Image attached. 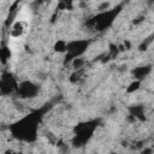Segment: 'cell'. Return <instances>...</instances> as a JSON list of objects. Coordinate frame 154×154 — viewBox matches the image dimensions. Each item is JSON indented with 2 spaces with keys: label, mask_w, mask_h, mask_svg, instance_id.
Segmentation results:
<instances>
[{
  "label": "cell",
  "mask_w": 154,
  "mask_h": 154,
  "mask_svg": "<svg viewBox=\"0 0 154 154\" xmlns=\"http://www.w3.org/2000/svg\"><path fill=\"white\" fill-rule=\"evenodd\" d=\"M25 29H26V23L23 19H17L11 26V37L16 38V40L20 38L23 36Z\"/></svg>",
  "instance_id": "obj_1"
},
{
  "label": "cell",
  "mask_w": 154,
  "mask_h": 154,
  "mask_svg": "<svg viewBox=\"0 0 154 154\" xmlns=\"http://www.w3.org/2000/svg\"><path fill=\"white\" fill-rule=\"evenodd\" d=\"M36 90H37L36 87L34 84L29 83V82H25V83H23L20 85V93L24 96H31V95H34L36 93Z\"/></svg>",
  "instance_id": "obj_2"
},
{
  "label": "cell",
  "mask_w": 154,
  "mask_h": 154,
  "mask_svg": "<svg viewBox=\"0 0 154 154\" xmlns=\"http://www.w3.org/2000/svg\"><path fill=\"white\" fill-rule=\"evenodd\" d=\"M149 72H150L149 66H142V67H137V69L134 70V75L136 77V79H138V81H141V78L146 77Z\"/></svg>",
  "instance_id": "obj_3"
},
{
  "label": "cell",
  "mask_w": 154,
  "mask_h": 154,
  "mask_svg": "<svg viewBox=\"0 0 154 154\" xmlns=\"http://www.w3.org/2000/svg\"><path fill=\"white\" fill-rule=\"evenodd\" d=\"M54 51L58 53H65L67 52V43L64 40H58L54 43Z\"/></svg>",
  "instance_id": "obj_4"
},
{
  "label": "cell",
  "mask_w": 154,
  "mask_h": 154,
  "mask_svg": "<svg viewBox=\"0 0 154 154\" xmlns=\"http://www.w3.org/2000/svg\"><path fill=\"white\" fill-rule=\"evenodd\" d=\"M140 88H141V81L135 79V81H132V82H131V83H130V84L126 87L125 91H126V93H129V94H131V93L137 91Z\"/></svg>",
  "instance_id": "obj_5"
},
{
  "label": "cell",
  "mask_w": 154,
  "mask_h": 154,
  "mask_svg": "<svg viewBox=\"0 0 154 154\" xmlns=\"http://www.w3.org/2000/svg\"><path fill=\"white\" fill-rule=\"evenodd\" d=\"M84 64H85V60L83 58H81V57H75L72 59V66L76 70H81L84 66Z\"/></svg>",
  "instance_id": "obj_6"
},
{
  "label": "cell",
  "mask_w": 154,
  "mask_h": 154,
  "mask_svg": "<svg viewBox=\"0 0 154 154\" xmlns=\"http://www.w3.org/2000/svg\"><path fill=\"white\" fill-rule=\"evenodd\" d=\"M11 55V49L8 47H1L0 48V59L2 61H6Z\"/></svg>",
  "instance_id": "obj_7"
},
{
  "label": "cell",
  "mask_w": 154,
  "mask_h": 154,
  "mask_svg": "<svg viewBox=\"0 0 154 154\" xmlns=\"http://www.w3.org/2000/svg\"><path fill=\"white\" fill-rule=\"evenodd\" d=\"M109 6H111V2H108V1L106 2V1H105V2H101V4L99 5V10H100V11H106V10L109 8Z\"/></svg>",
  "instance_id": "obj_8"
}]
</instances>
